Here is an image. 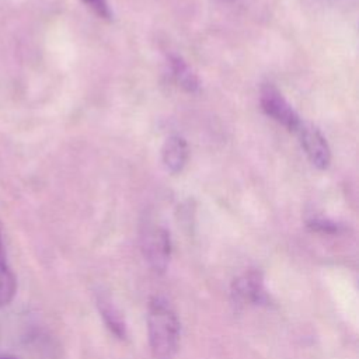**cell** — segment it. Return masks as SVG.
<instances>
[{
    "instance_id": "cell-7",
    "label": "cell",
    "mask_w": 359,
    "mask_h": 359,
    "mask_svg": "<svg viewBox=\"0 0 359 359\" xmlns=\"http://www.w3.org/2000/svg\"><path fill=\"white\" fill-rule=\"evenodd\" d=\"M97 306H98L101 317H102L105 325L108 327V330L115 337H118L121 339L126 338V324H125V320H123L121 311L118 310V307L111 300V297L107 293L100 292L97 294Z\"/></svg>"
},
{
    "instance_id": "cell-13",
    "label": "cell",
    "mask_w": 359,
    "mask_h": 359,
    "mask_svg": "<svg viewBox=\"0 0 359 359\" xmlns=\"http://www.w3.org/2000/svg\"><path fill=\"white\" fill-rule=\"evenodd\" d=\"M0 359H17V358H10V356H3V358H0Z\"/></svg>"
},
{
    "instance_id": "cell-1",
    "label": "cell",
    "mask_w": 359,
    "mask_h": 359,
    "mask_svg": "<svg viewBox=\"0 0 359 359\" xmlns=\"http://www.w3.org/2000/svg\"><path fill=\"white\" fill-rule=\"evenodd\" d=\"M149 344L154 359H174L180 342V321L171 304L154 296L147 314Z\"/></svg>"
},
{
    "instance_id": "cell-5",
    "label": "cell",
    "mask_w": 359,
    "mask_h": 359,
    "mask_svg": "<svg viewBox=\"0 0 359 359\" xmlns=\"http://www.w3.org/2000/svg\"><path fill=\"white\" fill-rule=\"evenodd\" d=\"M231 293L238 303H250L259 304L266 303L268 296L264 289L262 278L258 272H248L243 276L237 278L233 282Z\"/></svg>"
},
{
    "instance_id": "cell-8",
    "label": "cell",
    "mask_w": 359,
    "mask_h": 359,
    "mask_svg": "<svg viewBox=\"0 0 359 359\" xmlns=\"http://www.w3.org/2000/svg\"><path fill=\"white\" fill-rule=\"evenodd\" d=\"M17 293V278L10 268L6 254L4 244L0 241V307L8 306Z\"/></svg>"
},
{
    "instance_id": "cell-6",
    "label": "cell",
    "mask_w": 359,
    "mask_h": 359,
    "mask_svg": "<svg viewBox=\"0 0 359 359\" xmlns=\"http://www.w3.org/2000/svg\"><path fill=\"white\" fill-rule=\"evenodd\" d=\"M161 160L168 172H181L188 161V144L185 139L180 135L167 137L161 147Z\"/></svg>"
},
{
    "instance_id": "cell-10",
    "label": "cell",
    "mask_w": 359,
    "mask_h": 359,
    "mask_svg": "<svg viewBox=\"0 0 359 359\" xmlns=\"http://www.w3.org/2000/svg\"><path fill=\"white\" fill-rule=\"evenodd\" d=\"M84 4L91 8L100 18L104 20H111L112 18V11L107 0H83Z\"/></svg>"
},
{
    "instance_id": "cell-12",
    "label": "cell",
    "mask_w": 359,
    "mask_h": 359,
    "mask_svg": "<svg viewBox=\"0 0 359 359\" xmlns=\"http://www.w3.org/2000/svg\"><path fill=\"white\" fill-rule=\"evenodd\" d=\"M0 241H3V229H1V223H0Z\"/></svg>"
},
{
    "instance_id": "cell-2",
    "label": "cell",
    "mask_w": 359,
    "mask_h": 359,
    "mask_svg": "<svg viewBox=\"0 0 359 359\" xmlns=\"http://www.w3.org/2000/svg\"><path fill=\"white\" fill-rule=\"evenodd\" d=\"M259 102L262 111L269 118L285 126L289 132H297L299 128L302 126L303 122L300 116L275 86L265 84L261 88Z\"/></svg>"
},
{
    "instance_id": "cell-3",
    "label": "cell",
    "mask_w": 359,
    "mask_h": 359,
    "mask_svg": "<svg viewBox=\"0 0 359 359\" xmlns=\"http://www.w3.org/2000/svg\"><path fill=\"white\" fill-rule=\"evenodd\" d=\"M144 257L151 265V268L163 273L167 269L170 254H171V240L170 233L160 226H150L144 230L142 236Z\"/></svg>"
},
{
    "instance_id": "cell-9",
    "label": "cell",
    "mask_w": 359,
    "mask_h": 359,
    "mask_svg": "<svg viewBox=\"0 0 359 359\" xmlns=\"http://www.w3.org/2000/svg\"><path fill=\"white\" fill-rule=\"evenodd\" d=\"M170 67L172 72V76L178 86L184 88L188 93H196L199 90V79L198 76L192 72V69L187 65V62L177 56L171 55L170 56Z\"/></svg>"
},
{
    "instance_id": "cell-4",
    "label": "cell",
    "mask_w": 359,
    "mask_h": 359,
    "mask_svg": "<svg viewBox=\"0 0 359 359\" xmlns=\"http://www.w3.org/2000/svg\"><path fill=\"white\" fill-rule=\"evenodd\" d=\"M296 133L299 135L302 149L311 164L318 170H325L331 163V150L321 132L313 125L302 123Z\"/></svg>"
},
{
    "instance_id": "cell-11",
    "label": "cell",
    "mask_w": 359,
    "mask_h": 359,
    "mask_svg": "<svg viewBox=\"0 0 359 359\" xmlns=\"http://www.w3.org/2000/svg\"><path fill=\"white\" fill-rule=\"evenodd\" d=\"M309 226L316 230V231H324V233H335L338 231L339 226L334 222L330 220H324V219H313Z\"/></svg>"
}]
</instances>
